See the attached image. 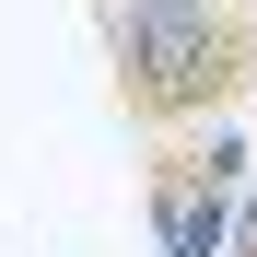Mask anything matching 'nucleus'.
Masks as SVG:
<instances>
[{
	"mask_svg": "<svg viewBox=\"0 0 257 257\" xmlns=\"http://www.w3.org/2000/svg\"><path fill=\"white\" fill-rule=\"evenodd\" d=\"M105 82L141 141L222 128L257 94V0H105Z\"/></svg>",
	"mask_w": 257,
	"mask_h": 257,
	"instance_id": "nucleus-1",
	"label": "nucleus"
},
{
	"mask_svg": "<svg viewBox=\"0 0 257 257\" xmlns=\"http://www.w3.org/2000/svg\"><path fill=\"white\" fill-rule=\"evenodd\" d=\"M245 187H257V152L234 141V117L222 128H176V141H152V164H141V222H152L164 257H222Z\"/></svg>",
	"mask_w": 257,
	"mask_h": 257,
	"instance_id": "nucleus-2",
	"label": "nucleus"
},
{
	"mask_svg": "<svg viewBox=\"0 0 257 257\" xmlns=\"http://www.w3.org/2000/svg\"><path fill=\"white\" fill-rule=\"evenodd\" d=\"M222 257H257V187H245V210H234V245Z\"/></svg>",
	"mask_w": 257,
	"mask_h": 257,
	"instance_id": "nucleus-3",
	"label": "nucleus"
}]
</instances>
